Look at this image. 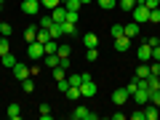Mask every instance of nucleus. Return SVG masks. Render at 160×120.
Listing matches in <instances>:
<instances>
[{
	"label": "nucleus",
	"mask_w": 160,
	"mask_h": 120,
	"mask_svg": "<svg viewBox=\"0 0 160 120\" xmlns=\"http://www.w3.org/2000/svg\"><path fill=\"white\" fill-rule=\"evenodd\" d=\"M99 115L96 112H91L88 107H75L72 109V120H96Z\"/></svg>",
	"instance_id": "nucleus-3"
},
{
	"label": "nucleus",
	"mask_w": 160,
	"mask_h": 120,
	"mask_svg": "<svg viewBox=\"0 0 160 120\" xmlns=\"http://www.w3.org/2000/svg\"><path fill=\"white\" fill-rule=\"evenodd\" d=\"M43 64H46V67H59V53H46V56H43Z\"/></svg>",
	"instance_id": "nucleus-15"
},
{
	"label": "nucleus",
	"mask_w": 160,
	"mask_h": 120,
	"mask_svg": "<svg viewBox=\"0 0 160 120\" xmlns=\"http://www.w3.org/2000/svg\"><path fill=\"white\" fill-rule=\"evenodd\" d=\"M0 38H3V35H0Z\"/></svg>",
	"instance_id": "nucleus-51"
},
{
	"label": "nucleus",
	"mask_w": 160,
	"mask_h": 120,
	"mask_svg": "<svg viewBox=\"0 0 160 120\" xmlns=\"http://www.w3.org/2000/svg\"><path fill=\"white\" fill-rule=\"evenodd\" d=\"M83 46L86 48H99V35L96 32H86L83 35Z\"/></svg>",
	"instance_id": "nucleus-11"
},
{
	"label": "nucleus",
	"mask_w": 160,
	"mask_h": 120,
	"mask_svg": "<svg viewBox=\"0 0 160 120\" xmlns=\"http://www.w3.org/2000/svg\"><path fill=\"white\" fill-rule=\"evenodd\" d=\"M27 56L32 59V62H43V56H46V46H43L40 40H32V43H27Z\"/></svg>",
	"instance_id": "nucleus-1"
},
{
	"label": "nucleus",
	"mask_w": 160,
	"mask_h": 120,
	"mask_svg": "<svg viewBox=\"0 0 160 120\" xmlns=\"http://www.w3.org/2000/svg\"><path fill=\"white\" fill-rule=\"evenodd\" d=\"M6 115H8L11 120H19V118H22V107H19V104H8Z\"/></svg>",
	"instance_id": "nucleus-14"
},
{
	"label": "nucleus",
	"mask_w": 160,
	"mask_h": 120,
	"mask_svg": "<svg viewBox=\"0 0 160 120\" xmlns=\"http://www.w3.org/2000/svg\"><path fill=\"white\" fill-rule=\"evenodd\" d=\"M40 6H43V8H48V11H53V8H56V6H62V3H59V0H40Z\"/></svg>",
	"instance_id": "nucleus-31"
},
{
	"label": "nucleus",
	"mask_w": 160,
	"mask_h": 120,
	"mask_svg": "<svg viewBox=\"0 0 160 120\" xmlns=\"http://www.w3.org/2000/svg\"><path fill=\"white\" fill-rule=\"evenodd\" d=\"M6 53H11V43L8 38H0V56H6Z\"/></svg>",
	"instance_id": "nucleus-25"
},
{
	"label": "nucleus",
	"mask_w": 160,
	"mask_h": 120,
	"mask_svg": "<svg viewBox=\"0 0 160 120\" xmlns=\"http://www.w3.org/2000/svg\"><path fill=\"white\" fill-rule=\"evenodd\" d=\"M62 29H64V35H78V24H72V22H64Z\"/></svg>",
	"instance_id": "nucleus-24"
},
{
	"label": "nucleus",
	"mask_w": 160,
	"mask_h": 120,
	"mask_svg": "<svg viewBox=\"0 0 160 120\" xmlns=\"http://www.w3.org/2000/svg\"><path fill=\"white\" fill-rule=\"evenodd\" d=\"M38 40L43 43V46H46L48 40H51V32H48V29H43V27H38Z\"/></svg>",
	"instance_id": "nucleus-22"
},
{
	"label": "nucleus",
	"mask_w": 160,
	"mask_h": 120,
	"mask_svg": "<svg viewBox=\"0 0 160 120\" xmlns=\"http://www.w3.org/2000/svg\"><path fill=\"white\" fill-rule=\"evenodd\" d=\"M86 59H88V62H96V59H99V51H96V48H88V51H86Z\"/></svg>",
	"instance_id": "nucleus-38"
},
{
	"label": "nucleus",
	"mask_w": 160,
	"mask_h": 120,
	"mask_svg": "<svg viewBox=\"0 0 160 120\" xmlns=\"http://www.w3.org/2000/svg\"><path fill=\"white\" fill-rule=\"evenodd\" d=\"M112 48H115V51H120V53H126L128 48H131V38H126V35H120V38H115Z\"/></svg>",
	"instance_id": "nucleus-9"
},
{
	"label": "nucleus",
	"mask_w": 160,
	"mask_h": 120,
	"mask_svg": "<svg viewBox=\"0 0 160 120\" xmlns=\"http://www.w3.org/2000/svg\"><path fill=\"white\" fill-rule=\"evenodd\" d=\"M69 51H72V46H59V56H69Z\"/></svg>",
	"instance_id": "nucleus-41"
},
{
	"label": "nucleus",
	"mask_w": 160,
	"mask_h": 120,
	"mask_svg": "<svg viewBox=\"0 0 160 120\" xmlns=\"http://www.w3.org/2000/svg\"><path fill=\"white\" fill-rule=\"evenodd\" d=\"M0 62L6 64V67H11V69H13V64H16V56H13V53H6V56H0Z\"/></svg>",
	"instance_id": "nucleus-27"
},
{
	"label": "nucleus",
	"mask_w": 160,
	"mask_h": 120,
	"mask_svg": "<svg viewBox=\"0 0 160 120\" xmlns=\"http://www.w3.org/2000/svg\"><path fill=\"white\" fill-rule=\"evenodd\" d=\"M48 32H51V38H53V40H59V38L64 35V29H62V24H56V22H53V27L48 29Z\"/></svg>",
	"instance_id": "nucleus-23"
},
{
	"label": "nucleus",
	"mask_w": 160,
	"mask_h": 120,
	"mask_svg": "<svg viewBox=\"0 0 160 120\" xmlns=\"http://www.w3.org/2000/svg\"><path fill=\"white\" fill-rule=\"evenodd\" d=\"M80 3H83V6H88V3H91V0H80Z\"/></svg>",
	"instance_id": "nucleus-47"
},
{
	"label": "nucleus",
	"mask_w": 160,
	"mask_h": 120,
	"mask_svg": "<svg viewBox=\"0 0 160 120\" xmlns=\"http://www.w3.org/2000/svg\"><path fill=\"white\" fill-rule=\"evenodd\" d=\"M24 40H27V43L38 40V27H27V29H24Z\"/></svg>",
	"instance_id": "nucleus-19"
},
{
	"label": "nucleus",
	"mask_w": 160,
	"mask_h": 120,
	"mask_svg": "<svg viewBox=\"0 0 160 120\" xmlns=\"http://www.w3.org/2000/svg\"><path fill=\"white\" fill-rule=\"evenodd\" d=\"M158 120H160V107H158Z\"/></svg>",
	"instance_id": "nucleus-48"
},
{
	"label": "nucleus",
	"mask_w": 160,
	"mask_h": 120,
	"mask_svg": "<svg viewBox=\"0 0 160 120\" xmlns=\"http://www.w3.org/2000/svg\"><path fill=\"white\" fill-rule=\"evenodd\" d=\"M40 27H43V29H51L53 27V19L51 16H43V19H40Z\"/></svg>",
	"instance_id": "nucleus-36"
},
{
	"label": "nucleus",
	"mask_w": 160,
	"mask_h": 120,
	"mask_svg": "<svg viewBox=\"0 0 160 120\" xmlns=\"http://www.w3.org/2000/svg\"><path fill=\"white\" fill-rule=\"evenodd\" d=\"M136 3H144V0H136Z\"/></svg>",
	"instance_id": "nucleus-50"
},
{
	"label": "nucleus",
	"mask_w": 160,
	"mask_h": 120,
	"mask_svg": "<svg viewBox=\"0 0 160 120\" xmlns=\"http://www.w3.org/2000/svg\"><path fill=\"white\" fill-rule=\"evenodd\" d=\"M131 118H133V120H144V109H139V112H133Z\"/></svg>",
	"instance_id": "nucleus-46"
},
{
	"label": "nucleus",
	"mask_w": 160,
	"mask_h": 120,
	"mask_svg": "<svg viewBox=\"0 0 160 120\" xmlns=\"http://www.w3.org/2000/svg\"><path fill=\"white\" fill-rule=\"evenodd\" d=\"M128 99H131V93H128L126 88H118V91H112V104H118V107H123Z\"/></svg>",
	"instance_id": "nucleus-8"
},
{
	"label": "nucleus",
	"mask_w": 160,
	"mask_h": 120,
	"mask_svg": "<svg viewBox=\"0 0 160 120\" xmlns=\"http://www.w3.org/2000/svg\"><path fill=\"white\" fill-rule=\"evenodd\" d=\"M56 51H59V40H53V38H51V40L46 43V53H56Z\"/></svg>",
	"instance_id": "nucleus-28"
},
{
	"label": "nucleus",
	"mask_w": 160,
	"mask_h": 120,
	"mask_svg": "<svg viewBox=\"0 0 160 120\" xmlns=\"http://www.w3.org/2000/svg\"><path fill=\"white\" fill-rule=\"evenodd\" d=\"M118 6L123 8V11H128V13H131L133 8H136V0H118Z\"/></svg>",
	"instance_id": "nucleus-20"
},
{
	"label": "nucleus",
	"mask_w": 160,
	"mask_h": 120,
	"mask_svg": "<svg viewBox=\"0 0 160 120\" xmlns=\"http://www.w3.org/2000/svg\"><path fill=\"white\" fill-rule=\"evenodd\" d=\"M51 19H53L56 24H64V22H67V8H64V6H56V8L51 11Z\"/></svg>",
	"instance_id": "nucleus-10"
},
{
	"label": "nucleus",
	"mask_w": 160,
	"mask_h": 120,
	"mask_svg": "<svg viewBox=\"0 0 160 120\" xmlns=\"http://www.w3.org/2000/svg\"><path fill=\"white\" fill-rule=\"evenodd\" d=\"M136 56H139V62L149 64V62H152V46H149V43H142L139 51H136Z\"/></svg>",
	"instance_id": "nucleus-5"
},
{
	"label": "nucleus",
	"mask_w": 160,
	"mask_h": 120,
	"mask_svg": "<svg viewBox=\"0 0 160 120\" xmlns=\"http://www.w3.org/2000/svg\"><path fill=\"white\" fill-rule=\"evenodd\" d=\"M64 8H67V11H80V6H83V3H80V0H67V3H62Z\"/></svg>",
	"instance_id": "nucleus-26"
},
{
	"label": "nucleus",
	"mask_w": 160,
	"mask_h": 120,
	"mask_svg": "<svg viewBox=\"0 0 160 120\" xmlns=\"http://www.w3.org/2000/svg\"><path fill=\"white\" fill-rule=\"evenodd\" d=\"M38 112H40V118H43V120H51V118H53V112H51V107H48V104H40Z\"/></svg>",
	"instance_id": "nucleus-21"
},
{
	"label": "nucleus",
	"mask_w": 160,
	"mask_h": 120,
	"mask_svg": "<svg viewBox=\"0 0 160 120\" xmlns=\"http://www.w3.org/2000/svg\"><path fill=\"white\" fill-rule=\"evenodd\" d=\"M144 83H147V88H149V91L160 88V78H158V75H149V78H144Z\"/></svg>",
	"instance_id": "nucleus-17"
},
{
	"label": "nucleus",
	"mask_w": 160,
	"mask_h": 120,
	"mask_svg": "<svg viewBox=\"0 0 160 120\" xmlns=\"http://www.w3.org/2000/svg\"><path fill=\"white\" fill-rule=\"evenodd\" d=\"M96 83L93 80H86V83H80V96H86V99H91V96H96Z\"/></svg>",
	"instance_id": "nucleus-7"
},
{
	"label": "nucleus",
	"mask_w": 160,
	"mask_h": 120,
	"mask_svg": "<svg viewBox=\"0 0 160 120\" xmlns=\"http://www.w3.org/2000/svg\"><path fill=\"white\" fill-rule=\"evenodd\" d=\"M147 43L155 48V46H160V38H158V35H152V38H147Z\"/></svg>",
	"instance_id": "nucleus-43"
},
{
	"label": "nucleus",
	"mask_w": 160,
	"mask_h": 120,
	"mask_svg": "<svg viewBox=\"0 0 160 120\" xmlns=\"http://www.w3.org/2000/svg\"><path fill=\"white\" fill-rule=\"evenodd\" d=\"M131 16H133V22H136V24H147L149 22V8L144 6V3H136V8L131 11Z\"/></svg>",
	"instance_id": "nucleus-2"
},
{
	"label": "nucleus",
	"mask_w": 160,
	"mask_h": 120,
	"mask_svg": "<svg viewBox=\"0 0 160 120\" xmlns=\"http://www.w3.org/2000/svg\"><path fill=\"white\" fill-rule=\"evenodd\" d=\"M136 78H139V80H144V78H149V64H144V62L139 64V67H136Z\"/></svg>",
	"instance_id": "nucleus-18"
},
{
	"label": "nucleus",
	"mask_w": 160,
	"mask_h": 120,
	"mask_svg": "<svg viewBox=\"0 0 160 120\" xmlns=\"http://www.w3.org/2000/svg\"><path fill=\"white\" fill-rule=\"evenodd\" d=\"M13 32V27L11 24H6V22H0V35H3V38H8V35Z\"/></svg>",
	"instance_id": "nucleus-32"
},
{
	"label": "nucleus",
	"mask_w": 160,
	"mask_h": 120,
	"mask_svg": "<svg viewBox=\"0 0 160 120\" xmlns=\"http://www.w3.org/2000/svg\"><path fill=\"white\" fill-rule=\"evenodd\" d=\"M112 120H126V112H112Z\"/></svg>",
	"instance_id": "nucleus-45"
},
{
	"label": "nucleus",
	"mask_w": 160,
	"mask_h": 120,
	"mask_svg": "<svg viewBox=\"0 0 160 120\" xmlns=\"http://www.w3.org/2000/svg\"><path fill=\"white\" fill-rule=\"evenodd\" d=\"M144 6L152 11V8H160V0H144Z\"/></svg>",
	"instance_id": "nucleus-42"
},
{
	"label": "nucleus",
	"mask_w": 160,
	"mask_h": 120,
	"mask_svg": "<svg viewBox=\"0 0 160 120\" xmlns=\"http://www.w3.org/2000/svg\"><path fill=\"white\" fill-rule=\"evenodd\" d=\"M67 83H69V86H80V83H83V75H69Z\"/></svg>",
	"instance_id": "nucleus-35"
},
{
	"label": "nucleus",
	"mask_w": 160,
	"mask_h": 120,
	"mask_svg": "<svg viewBox=\"0 0 160 120\" xmlns=\"http://www.w3.org/2000/svg\"><path fill=\"white\" fill-rule=\"evenodd\" d=\"M64 96L72 99V102H78V99H80V86H69L67 91H64Z\"/></svg>",
	"instance_id": "nucleus-16"
},
{
	"label": "nucleus",
	"mask_w": 160,
	"mask_h": 120,
	"mask_svg": "<svg viewBox=\"0 0 160 120\" xmlns=\"http://www.w3.org/2000/svg\"><path fill=\"white\" fill-rule=\"evenodd\" d=\"M152 62H160V46L152 48Z\"/></svg>",
	"instance_id": "nucleus-44"
},
{
	"label": "nucleus",
	"mask_w": 160,
	"mask_h": 120,
	"mask_svg": "<svg viewBox=\"0 0 160 120\" xmlns=\"http://www.w3.org/2000/svg\"><path fill=\"white\" fill-rule=\"evenodd\" d=\"M149 75H158V78H160V62H152V64H149Z\"/></svg>",
	"instance_id": "nucleus-40"
},
{
	"label": "nucleus",
	"mask_w": 160,
	"mask_h": 120,
	"mask_svg": "<svg viewBox=\"0 0 160 120\" xmlns=\"http://www.w3.org/2000/svg\"><path fill=\"white\" fill-rule=\"evenodd\" d=\"M13 75H16V80H19V83H22V80H27V78H32L29 67H27V64H22V62H16V64H13Z\"/></svg>",
	"instance_id": "nucleus-6"
},
{
	"label": "nucleus",
	"mask_w": 160,
	"mask_h": 120,
	"mask_svg": "<svg viewBox=\"0 0 160 120\" xmlns=\"http://www.w3.org/2000/svg\"><path fill=\"white\" fill-rule=\"evenodd\" d=\"M22 88H24V91H27V93H32V91H35V83H32V78L22 80Z\"/></svg>",
	"instance_id": "nucleus-33"
},
{
	"label": "nucleus",
	"mask_w": 160,
	"mask_h": 120,
	"mask_svg": "<svg viewBox=\"0 0 160 120\" xmlns=\"http://www.w3.org/2000/svg\"><path fill=\"white\" fill-rule=\"evenodd\" d=\"M3 3H6V0H0V6H3Z\"/></svg>",
	"instance_id": "nucleus-49"
},
{
	"label": "nucleus",
	"mask_w": 160,
	"mask_h": 120,
	"mask_svg": "<svg viewBox=\"0 0 160 120\" xmlns=\"http://www.w3.org/2000/svg\"><path fill=\"white\" fill-rule=\"evenodd\" d=\"M40 8H43V6H40V0H24V3H22V11L27 13V16H38Z\"/></svg>",
	"instance_id": "nucleus-4"
},
{
	"label": "nucleus",
	"mask_w": 160,
	"mask_h": 120,
	"mask_svg": "<svg viewBox=\"0 0 160 120\" xmlns=\"http://www.w3.org/2000/svg\"><path fill=\"white\" fill-rule=\"evenodd\" d=\"M149 22H152V24H160V8H152V11H149Z\"/></svg>",
	"instance_id": "nucleus-34"
},
{
	"label": "nucleus",
	"mask_w": 160,
	"mask_h": 120,
	"mask_svg": "<svg viewBox=\"0 0 160 120\" xmlns=\"http://www.w3.org/2000/svg\"><path fill=\"white\" fill-rule=\"evenodd\" d=\"M139 27H142V24H136V22H131V24H123V35L133 40V38L139 35Z\"/></svg>",
	"instance_id": "nucleus-12"
},
{
	"label": "nucleus",
	"mask_w": 160,
	"mask_h": 120,
	"mask_svg": "<svg viewBox=\"0 0 160 120\" xmlns=\"http://www.w3.org/2000/svg\"><path fill=\"white\" fill-rule=\"evenodd\" d=\"M136 88H139V78H133L131 83H128V86H126V91H128V93H131V96H133V91H136Z\"/></svg>",
	"instance_id": "nucleus-39"
},
{
	"label": "nucleus",
	"mask_w": 160,
	"mask_h": 120,
	"mask_svg": "<svg viewBox=\"0 0 160 120\" xmlns=\"http://www.w3.org/2000/svg\"><path fill=\"white\" fill-rule=\"evenodd\" d=\"M109 32H112V38H120V35H123V24H112Z\"/></svg>",
	"instance_id": "nucleus-37"
},
{
	"label": "nucleus",
	"mask_w": 160,
	"mask_h": 120,
	"mask_svg": "<svg viewBox=\"0 0 160 120\" xmlns=\"http://www.w3.org/2000/svg\"><path fill=\"white\" fill-rule=\"evenodd\" d=\"M99 6H102V11H112L118 6V0H99Z\"/></svg>",
	"instance_id": "nucleus-29"
},
{
	"label": "nucleus",
	"mask_w": 160,
	"mask_h": 120,
	"mask_svg": "<svg viewBox=\"0 0 160 120\" xmlns=\"http://www.w3.org/2000/svg\"><path fill=\"white\" fill-rule=\"evenodd\" d=\"M144 120H158V107L155 104H144Z\"/></svg>",
	"instance_id": "nucleus-13"
},
{
	"label": "nucleus",
	"mask_w": 160,
	"mask_h": 120,
	"mask_svg": "<svg viewBox=\"0 0 160 120\" xmlns=\"http://www.w3.org/2000/svg\"><path fill=\"white\" fill-rule=\"evenodd\" d=\"M67 78V69L64 67H53V80H64Z\"/></svg>",
	"instance_id": "nucleus-30"
}]
</instances>
